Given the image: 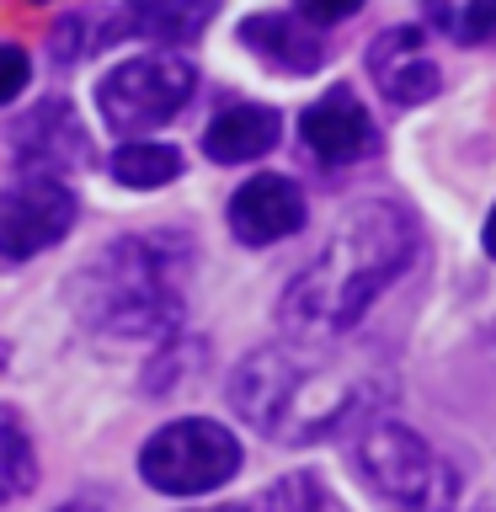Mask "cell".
<instances>
[{"label":"cell","instance_id":"obj_1","mask_svg":"<svg viewBox=\"0 0 496 512\" xmlns=\"http://www.w3.org/2000/svg\"><path fill=\"white\" fill-rule=\"evenodd\" d=\"M342 336H288L256 347L230 374V406L272 443H320L336 427L374 416L384 384L363 363L336 358Z\"/></svg>","mask_w":496,"mask_h":512},{"label":"cell","instance_id":"obj_2","mask_svg":"<svg viewBox=\"0 0 496 512\" xmlns=\"http://www.w3.org/2000/svg\"><path fill=\"white\" fill-rule=\"evenodd\" d=\"M422 235L406 208L395 203H358L336 224L326 251L288 283L283 326L288 336H347L374 310V299L395 278H406Z\"/></svg>","mask_w":496,"mask_h":512},{"label":"cell","instance_id":"obj_3","mask_svg":"<svg viewBox=\"0 0 496 512\" xmlns=\"http://www.w3.org/2000/svg\"><path fill=\"white\" fill-rule=\"evenodd\" d=\"M192 267V246L171 230L123 235L75 272L70 304L96 336L118 342H160L182 326V272Z\"/></svg>","mask_w":496,"mask_h":512},{"label":"cell","instance_id":"obj_4","mask_svg":"<svg viewBox=\"0 0 496 512\" xmlns=\"http://www.w3.org/2000/svg\"><path fill=\"white\" fill-rule=\"evenodd\" d=\"M363 480L384 502L406 512H454L459 502V475L427 438H416L411 427L390 422V416H363L358 443H352Z\"/></svg>","mask_w":496,"mask_h":512},{"label":"cell","instance_id":"obj_5","mask_svg":"<svg viewBox=\"0 0 496 512\" xmlns=\"http://www.w3.org/2000/svg\"><path fill=\"white\" fill-rule=\"evenodd\" d=\"M240 470V443L230 427L208 422V416H182L166 422L150 443L139 448V475L160 496H203L219 491Z\"/></svg>","mask_w":496,"mask_h":512},{"label":"cell","instance_id":"obj_6","mask_svg":"<svg viewBox=\"0 0 496 512\" xmlns=\"http://www.w3.org/2000/svg\"><path fill=\"white\" fill-rule=\"evenodd\" d=\"M192 91H198V70L182 54H139V59H123L118 70L102 75L96 107H102L107 128L144 134V128L171 123L192 102Z\"/></svg>","mask_w":496,"mask_h":512},{"label":"cell","instance_id":"obj_7","mask_svg":"<svg viewBox=\"0 0 496 512\" xmlns=\"http://www.w3.org/2000/svg\"><path fill=\"white\" fill-rule=\"evenodd\" d=\"M75 230V192L59 176L27 171L0 192V262H27Z\"/></svg>","mask_w":496,"mask_h":512},{"label":"cell","instance_id":"obj_8","mask_svg":"<svg viewBox=\"0 0 496 512\" xmlns=\"http://www.w3.org/2000/svg\"><path fill=\"white\" fill-rule=\"evenodd\" d=\"M299 134H304V150H310L320 166H347V160L374 155V144H379L368 107L358 102V91H347V86H331L315 107H304Z\"/></svg>","mask_w":496,"mask_h":512},{"label":"cell","instance_id":"obj_9","mask_svg":"<svg viewBox=\"0 0 496 512\" xmlns=\"http://www.w3.org/2000/svg\"><path fill=\"white\" fill-rule=\"evenodd\" d=\"M11 150L27 171L59 176V171H75L86 160V128H80L75 107L64 96H48V102H38L11 128Z\"/></svg>","mask_w":496,"mask_h":512},{"label":"cell","instance_id":"obj_10","mask_svg":"<svg viewBox=\"0 0 496 512\" xmlns=\"http://www.w3.org/2000/svg\"><path fill=\"white\" fill-rule=\"evenodd\" d=\"M304 224V192L288 182V176H251V182L235 187L230 198V230L246 246H272V240H288Z\"/></svg>","mask_w":496,"mask_h":512},{"label":"cell","instance_id":"obj_11","mask_svg":"<svg viewBox=\"0 0 496 512\" xmlns=\"http://www.w3.org/2000/svg\"><path fill=\"white\" fill-rule=\"evenodd\" d=\"M422 43H427L422 27H390L384 38H374V48H368V70H374L379 91L390 96L395 107H416V102H427V96H438V86H443L438 64L427 59Z\"/></svg>","mask_w":496,"mask_h":512},{"label":"cell","instance_id":"obj_12","mask_svg":"<svg viewBox=\"0 0 496 512\" xmlns=\"http://www.w3.org/2000/svg\"><path fill=\"white\" fill-rule=\"evenodd\" d=\"M240 43L251 48L256 59H267L272 70H288V75H310L315 64H326V43H320V32L304 22L294 11H256L240 22Z\"/></svg>","mask_w":496,"mask_h":512},{"label":"cell","instance_id":"obj_13","mask_svg":"<svg viewBox=\"0 0 496 512\" xmlns=\"http://www.w3.org/2000/svg\"><path fill=\"white\" fill-rule=\"evenodd\" d=\"M283 139V118L262 102H235L214 112V123L203 128V150L219 166H246V160H262L272 144Z\"/></svg>","mask_w":496,"mask_h":512},{"label":"cell","instance_id":"obj_14","mask_svg":"<svg viewBox=\"0 0 496 512\" xmlns=\"http://www.w3.org/2000/svg\"><path fill=\"white\" fill-rule=\"evenodd\" d=\"M214 11L219 0H123L118 32L155 38V43H187L214 22Z\"/></svg>","mask_w":496,"mask_h":512},{"label":"cell","instance_id":"obj_15","mask_svg":"<svg viewBox=\"0 0 496 512\" xmlns=\"http://www.w3.org/2000/svg\"><path fill=\"white\" fill-rule=\"evenodd\" d=\"M107 171H112V182L128 187V192H155V187H171L176 176H182V155H176L171 144L134 139L107 160Z\"/></svg>","mask_w":496,"mask_h":512},{"label":"cell","instance_id":"obj_16","mask_svg":"<svg viewBox=\"0 0 496 512\" xmlns=\"http://www.w3.org/2000/svg\"><path fill=\"white\" fill-rule=\"evenodd\" d=\"M38 486V454H32L27 422L11 406H0V507Z\"/></svg>","mask_w":496,"mask_h":512},{"label":"cell","instance_id":"obj_17","mask_svg":"<svg viewBox=\"0 0 496 512\" xmlns=\"http://www.w3.org/2000/svg\"><path fill=\"white\" fill-rule=\"evenodd\" d=\"M262 512H326V496L310 475H283L278 486H267Z\"/></svg>","mask_w":496,"mask_h":512},{"label":"cell","instance_id":"obj_18","mask_svg":"<svg viewBox=\"0 0 496 512\" xmlns=\"http://www.w3.org/2000/svg\"><path fill=\"white\" fill-rule=\"evenodd\" d=\"M27 80H32V59H27V48H16V43H0V107H6V102H16Z\"/></svg>","mask_w":496,"mask_h":512},{"label":"cell","instance_id":"obj_19","mask_svg":"<svg viewBox=\"0 0 496 512\" xmlns=\"http://www.w3.org/2000/svg\"><path fill=\"white\" fill-rule=\"evenodd\" d=\"M454 32L464 43H491L496 38V0H470L464 16L454 22Z\"/></svg>","mask_w":496,"mask_h":512},{"label":"cell","instance_id":"obj_20","mask_svg":"<svg viewBox=\"0 0 496 512\" xmlns=\"http://www.w3.org/2000/svg\"><path fill=\"white\" fill-rule=\"evenodd\" d=\"M294 11L310 27H336V22H347V16H358L363 0H294Z\"/></svg>","mask_w":496,"mask_h":512},{"label":"cell","instance_id":"obj_21","mask_svg":"<svg viewBox=\"0 0 496 512\" xmlns=\"http://www.w3.org/2000/svg\"><path fill=\"white\" fill-rule=\"evenodd\" d=\"M480 240H486V256H496V208L486 214V230H480Z\"/></svg>","mask_w":496,"mask_h":512},{"label":"cell","instance_id":"obj_22","mask_svg":"<svg viewBox=\"0 0 496 512\" xmlns=\"http://www.w3.org/2000/svg\"><path fill=\"white\" fill-rule=\"evenodd\" d=\"M54 512H102L96 502H70V507H54Z\"/></svg>","mask_w":496,"mask_h":512},{"label":"cell","instance_id":"obj_23","mask_svg":"<svg viewBox=\"0 0 496 512\" xmlns=\"http://www.w3.org/2000/svg\"><path fill=\"white\" fill-rule=\"evenodd\" d=\"M203 512H251V507H203Z\"/></svg>","mask_w":496,"mask_h":512}]
</instances>
